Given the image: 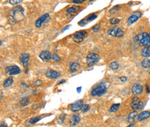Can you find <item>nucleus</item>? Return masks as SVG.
<instances>
[{"mask_svg":"<svg viewBox=\"0 0 150 127\" xmlns=\"http://www.w3.org/2000/svg\"><path fill=\"white\" fill-rule=\"evenodd\" d=\"M69 27H70V26H69H69H66V27H65V29H62V32H63V31H66V30H67V29H69Z\"/></svg>","mask_w":150,"mask_h":127,"instance_id":"79ce46f5","label":"nucleus"},{"mask_svg":"<svg viewBox=\"0 0 150 127\" xmlns=\"http://www.w3.org/2000/svg\"><path fill=\"white\" fill-rule=\"evenodd\" d=\"M5 72L7 75L14 76L21 73V70L17 65H10L5 68Z\"/></svg>","mask_w":150,"mask_h":127,"instance_id":"20e7f679","label":"nucleus"},{"mask_svg":"<svg viewBox=\"0 0 150 127\" xmlns=\"http://www.w3.org/2000/svg\"><path fill=\"white\" fill-rule=\"evenodd\" d=\"M92 31L93 32H98V31H100V24H96L95 26H93L92 27Z\"/></svg>","mask_w":150,"mask_h":127,"instance_id":"c9c22d12","label":"nucleus"},{"mask_svg":"<svg viewBox=\"0 0 150 127\" xmlns=\"http://www.w3.org/2000/svg\"><path fill=\"white\" fill-rule=\"evenodd\" d=\"M52 59L54 61H55V62H59V61H60L61 58L57 54H53L52 56Z\"/></svg>","mask_w":150,"mask_h":127,"instance_id":"f704fd0d","label":"nucleus"},{"mask_svg":"<svg viewBox=\"0 0 150 127\" xmlns=\"http://www.w3.org/2000/svg\"><path fill=\"white\" fill-rule=\"evenodd\" d=\"M141 54L143 57L149 58L150 56V45L146 46L142 49Z\"/></svg>","mask_w":150,"mask_h":127,"instance_id":"6ab92c4d","label":"nucleus"},{"mask_svg":"<svg viewBox=\"0 0 150 127\" xmlns=\"http://www.w3.org/2000/svg\"><path fill=\"white\" fill-rule=\"evenodd\" d=\"M140 46L142 47H146L150 45V34H148V35L144 38H142L140 42H139Z\"/></svg>","mask_w":150,"mask_h":127,"instance_id":"f3484780","label":"nucleus"},{"mask_svg":"<svg viewBox=\"0 0 150 127\" xmlns=\"http://www.w3.org/2000/svg\"><path fill=\"white\" fill-rule=\"evenodd\" d=\"M107 92V88L104 82H102L98 86L94 88L91 91V95L93 97H101L105 94Z\"/></svg>","mask_w":150,"mask_h":127,"instance_id":"f257e3e1","label":"nucleus"},{"mask_svg":"<svg viewBox=\"0 0 150 127\" xmlns=\"http://www.w3.org/2000/svg\"><path fill=\"white\" fill-rule=\"evenodd\" d=\"M132 92L133 94L138 95L143 92V87L140 84H134L132 89Z\"/></svg>","mask_w":150,"mask_h":127,"instance_id":"4468645a","label":"nucleus"},{"mask_svg":"<svg viewBox=\"0 0 150 127\" xmlns=\"http://www.w3.org/2000/svg\"><path fill=\"white\" fill-rule=\"evenodd\" d=\"M150 117V112L146 110V111L142 112L141 113L138 115V122H142L145 119H148Z\"/></svg>","mask_w":150,"mask_h":127,"instance_id":"dca6fc26","label":"nucleus"},{"mask_svg":"<svg viewBox=\"0 0 150 127\" xmlns=\"http://www.w3.org/2000/svg\"><path fill=\"white\" fill-rule=\"evenodd\" d=\"M143 108H144V104H143V102H142V101H140L137 110H142Z\"/></svg>","mask_w":150,"mask_h":127,"instance_id":"e433bc0d","label":"nucleus"},{"mask_svg":"<svg viewBox=\"0 0 150 127\" xmlns=\"http://www.w3.org/2000/svg\"><path fill=\"white\" fill-rule=\"evenodd\" d=\"M142 16V13L139 12V11H136L133 13V15H131L127 20V24L129 26H131L133 24L135 23L136 22H137L138 20V19L141 18Z\"/></svg>","mask_w":150,"mask_h":127,"instance_id":"6e6552de","label":"nucleus"},{"mask_svg":"<svg viewBox=\"0 0 150 127\" xmlns=\"http://www.w3.org/2000/svg\"><path fill=\"white\" fill-rule=\"evenodd\" d=\"M29 99L27 98V97H23V98L21 99L20 100V104L22 106H26L27 105L29 104Z\"/></svg>","mask_w":150,"mask_h":127,"instance_id":"cd10ccee","label":"nucleus"},{"mask_svg":"<svg viewBox=\"0 0 150 127\" xmlns=\"http://www.w3.org/2000/svg\"><path fill=\"white\" fill-rule=\"evenodd\" d=\"M149 74H150V73H149Z\"/></svg>","mask_w":150,"mask_h":127,"instance_id":"de8ad7c7","label":"nucleus"},{"mask_svg":"<svg viewBox=\"0 0 150 127\" xmlns=\"http://www.w3.org/2000/svg\"><path fill=\"white\" fill-rule=\"evenodd\" d=\"M148 35L147 33H142V34H138L137 36H136L134 38V40L135 42H140L142 38H144L145 37H146Z\"/></svg>","mask_w":150,"mask_h":127,"instance_id":"4be33fe9","label":"nucleus"},{"mask_svg":"<svg viewBox=\"0 0 150 127\" xmlns=\"http://www.w3.org/2000/svg\"><path fill=\"white\" fill-rule=\"evenodd\" d=\"M92 1H93V0H90V2H92Z\"/></svg>","mask_w":150,"mask_h":127,"instance_id":"49530a36","label":"nucleus"},{"mask_svg":"<svg viewBox=\"0 0 150 127\" xmlns=\"http://www.w3.org/2000/svg\"><path fill=\"white\" fill-rule=\"evenodd\" d=\"M81 121V116L79 114H73L71 116L69 121V124L71 126H74L75 125L78 124Z\"/></svg>","mask_w":150,"mask_h":127,"instance_id":"ddd939ff","label":"nucleus"},{"mask_svg":"<svg viewBox=\"0 0 150 127\" xmlns=\"http://www.w3.org/2000/svg\"><path fill=\"white\" fill-rule=\"evenodd\" d=\"M137 111H134L131 113L129 115V117H128V122L130 124H133L135 121V118L137 116Z\"/></svg>","mask_w":150,"mask_h":127,"instance_id":"412c9836","label":"nucleus"},{"mask_svg":"<svg viewBox=\"0 0 150 127\" xmlns=\"http://www.w3.org/2000/svg\"><path fill=\"white\" fill-rule=\"evenodd\" d=\"M60 73H59L57 71H55L53 70H49L46 72V76L47 78H51V79H55L60 77Z\"/></svg>","mask_w":150,"mask_h":127,"instance_id":"f8f14e48","label":"nucleus"},{"mask_svg":"<svg viewBox=\"0 0 150 127\" xmlns=\"http://www.w3.org/2000/svg\"><path fill=\"white\" fill-rule=\"evenodd\" d=\"M66 117H67V114L65 113H63V114H61L58 117L57 119V123L59 124H63V122H65V119H66Z\"/></svg>","mask_w":150,"mask_h":127,"instance_id":"b1692460","label":"nucleus"},{"mask_svg":"<svg viewBox=\"0 0 150 127\" xmlns=\"http://www.w3.org/2000/svg\"><path fill=\"white\" fill-rule=\"evenodd\" d=\"M19 60H20L21 62L22 63L24 67H26L27 65H28V62H29V60H30V55L29 54H26V53L22 54L20 55Z\"/></svg>","mask_w":150,"mask_h":127,"instance_id":"2eb2a0df","label":"nucleus"},{"mask_svg":"<svg viewBox=\"0 0 150 127\" xmlns=\"http://www.w3.org/2000/svg\"><path fill=\"white\" fill-rule=\"evenodd\" d=\"M119 68V64L117 62H111L110 65H109V68L111 70H116Z\"/></svg>","mask_w":150,"mask_h":127,"instance_id":"c85d7f7f","label":"nucleus"},{"mask_svg":"<svg viewBox=\"0 0 150 127\" xmlns=\"http://www.w3.org/2000/svg\"><path fill=\"white\" fill-rule=\"evenodd\" d=\"M79 7L78 6H73L72 7H71V8H69L67 10V13H69V14H72V13H76L77 11L79 9Z\"/></svg>","mask_w":150,"mask_h":127,"instance_id":"a878e982","label":"nucleus"},{"mask_svg":"<svg viewBox=\"0 0 150 127\" xmlns=\"http://www.w3.org/2000/svg\"><path fill=\"white\" fill-rule=\"evenodd\" d=\"M39 58L41 60L43 61H49L51 59H52V55L51 54V52L49 51H47V50H44L40 53L39 54Z\"/></svg>","mask_w":150,"mask_h":127,"instance_id":"9b49d317","label":"nucleus"},{"mask_svg":"<svg viewBox=\"0 0 150 127\" xmlns=\"http://www.w3.org/2000/svg\"><path fill=\"white\" fill-rule=\"evenodd\" d=\"M79 64L77 62H72L70 65V72L71 73H74L77 71Z\"/></svg>","mask_w":150,"mask_h":127,"instance_id":"393cba45","label":"nucleus"},{"mask_svg":"<svg viewBox=\"0 0 150 127\" xmlns=\"http://www.w3.org/2000/svg\"><path fill=\"white\" fill-rule=\"evenodd\" d=\"M83 101L82 100H78L73 104L71 105V110L73 112H78L80 110L83 106Z\"/></svg>","mask_w":150,"mask_h":127,"instance_id":"9d476101","label":"nucleus"},{"mask_svg":"<svg viewBox=\"0 0 150 127\" xmlns=\"http://www.w3.org/2000/svg\"><path fill=\"white\" fill-rule=\"evenodd\" d=\"M131 126H134V124H131L128 126V127H131Z\"/></svg>","mask_w":150,"mask_h":127,"instance_id":"a18cd8bd","label":"nucleus"},{"mask_svg":"<svg viewBox=\"0 0 150 127\" xmlns=\"http://www.w3.org/2000/svg\"><path fill=\"white\" fill-rule=\"evenodd\" d=\"M3 98V93H2V91H1V99H2Z\"/></svg>","mask_w":150,"mask_h":127,"instance_id":"c03bdc74","label":"nucleus"},{"mask_svg":"<svg viewBox=\"0 0 150 127\" xmlns=\"http://www.w3.org/2000/svg\"><path fill=\"white\" fill-rule=\"evenodd\" d=\"M81 90H82V88H81V87H79V88H77V91H78V93H80V92H81Z\"/></svg>","mask_w":150,"mask_h":127,"instance_id":"a19ab883","label":"nucleus"},{"mask_svg":"<svg viewBox=\"0 0 150 127\" xmlns=\"http://www.w3.org/2000/svg\"><path fill=\"white\" fill-rule=\"evenodd\" d=\"M86 0H73V3H74L75 4H81L83 3L84 2H85Z\"/></svg>","mask_w":150,"mask_h":127,"instance_id":"4c0bfd02","label":"nucleus"},{"mask_svg":"<svg viewBox=\"0 0 150 127\" xmlns=\"http://www.w3.org/2000/svg\"><path fill=\"white\" fill-rule=\"evenodd\" d=\"M66 83V81L62 80V81H60V83H59V84H61V83Z\"/></svg>","mask_w":150,"mask_h":127,"instance_id":"37998d69","label":"nucleus"},{"mask_svg":"<svg viewBox=\"0 0 150 127\" xmlns=\"http://www.w3.org/2000/svg\"><path fill=\"white\" fill-rule=\"evenodd\" d=\"M23 0H10V4H12L13 6H16V5H18L19 4H20L22 2Z\"/></svg>","mask_w":150,"mask_h":127,"instance_id":"72a5a7b5","label":"nucleus"},{"mask_svg":"<svg viewBox=\"0 0 150 127\" xmlns=\"http://www.w3.org/2000/svg\"><path fill=\"white\" fill-rule=\"evenodd\" d=\"M97 15H96V13H92V14H91L89 16H87V18H85L82 19V20H80L79 22H78V24L80 25V26H85L86 24H87L88 23H89L91 21L94 20L95 19L97 18Z\"/></svg>","mask_w":150,"mask_h":127,"instance_id":"1a4fd4ad","label":"nucleus"},{"mask_svg":"<svg viewBox=\"0 0 150 127\" xmlns=\"http://www.w3.org/2000/svg\"><path fill=\"white\" fill-rule=\"evenodd\" d=\"M120 106V104L112 105L111 108H110V109H109V112H111V113H116V112L118 110Z\"/></svg>","mask_w":150,"mask_h":127,"instance_id":"bb28decb","label":"nucleus"},{"mask_svg":"<svg viewBox=\"0 0 150 127\" xmlns=\"http://www.w3.org/2000/svg\"><path fill=\"white\" fill-rule=\"evenodd\" d=\"M87 34V32L86 31H78L74 34L73 38V42H75V43H80V42L84 40Z\"/></svg>","mask_w":150,"mask_h":127,"instance_id":"423d86ee","label":"nucleus"},{"mask_svg":"<svg viewBox=\"0 0 150 127\" xmlns=\"http://www.w3.org/2000/svg\"><path fill=\"white\" fill-rule=\"evenodd\" d=\"M140 99L138 97H134V99H132V104H131V107L133 110H137L139 103H140Z\"/></svg>","mask_w":150,"mask_h":127,"instance_id":"a211bd4d","label":"nucleus"},{"mask_svg":"<svg viewBox=\"0 0 150 127\" xmlns=\"http://www.w3.org/2000/svg\"><path fill=\"white\" fill-rule=\"evenodd\" d=\"M107 34L109 36L113 37H116V38H122L124 36V32L123 31L120 29L119 27L116 26L113 29H109L107 31Z\"/></svg>","mask_w":150,"mask_h":127,"instance_id":"39448f33","label":"nucleus"},{"mask_svg":"<svg viewBox=\"0 0 150 127\" xmlns=\"http://www.w3.org/2000/svg\"><path fill=\"white\" fill-rule=\"evenodd\" d=\"M41 81L40 80H37L35 81V83H34V85L36 86V87H38V86H41Z\"/></svg>","mask_w":150,"mask_h":127,"instance_id":"58836bf2","label":"nucleus"},{"mask_svg":"<svg viewBox=\"0 0 150 127\" xmlns=\"http://www.w3.org/2000/svg\"><path fill=\"white\" fill-rule=\"evenodd\" d=\"M120 22V20L118 18H112L109 20V22L112 25H116V24H118Z\"/></svg>","mask_w":150,"mask_h":127,"instance_id":"c756f323","label":"nucleus"},{"mask_svg":"<svg viewBox=\"0 0 150 127\" xmlns=\"http://www.w3.org/2000/svg\"><path fill=\"white\" fill-rule=\"evenodd\" d=\"M50 20V15L49 13H46V14H44L43 15L40 17L39 18H38L37 20V21L35 22V25L36 27L37 28H39V27H41L44 23H47L48 21Z\"/></svg>","mask_w":150,"mask_h":127,"instance_id":"0eeeda50","label":"nucleus"},{"mask_svg":"<svg viewBox=\"0 0 150 127\" xmlns=\"http://www.w3.org/2000/svg\"><path fill=\"white\" fill-rule=\"evenodd\" d=\"M13 83V78L12 76H9L8 78H6L5 81L3 83V86L4 88H8L10 87Z\"/></svg>","mask_w":150,"mask_h":127,"instance_id":"aec40b11","label":"nucleus"},{"mask_svg":"<svg viewBox=\"0 0 150 127\" xmlns=\"http://www.w3.org/2000/svg\"><path fill=\"white\" fill-rule=\"evenodd\" d=\"M41 119V117H33V118H32L29 120V123H31V124H35L36 122H37L38 121H39Z\"/></svg>","mask_w":150,"mask_h":127,"instance_id":"473e14b6","label":"nucleus"},{"mask_svg":"<svg viewBox=\"0 0 150 127\" xmlns=\"http://www.w3.org/2000/svg\"><path fill=\"white\" fill-rule=\"evenodd\" d=\"M141 65L145 69H149L150 68V59L149 58H145L141 62Z\"/></svg>","mask_w":150,"mask_h":127,"instance_id":"5701e85b","label":"nucleus"},{"mask_svg":"<svg viewBox=\"0 0 150 127\" xmlns=\"http://www.w3.org/2000/svg\"><path fill=\"white\" fill-rule=\"evenodd\" d=\"M24 9L22 6H18L15 7L12 10L11 13H10V16L13 18L14 20H21L22 18H24Z\"/></svg>","mask_w":150,"mask_h":127,"instance_id":"f03ea898","label":"nucleus"},{"mask_svg":"<svg viewBox=\"0 0 150 127\" xmlns=\"http://www.w3.org/2000/svg\"><path fill=\"white\" fill-rule=\"evenodd\" d=\"M89 109H90L89 105H88V104H84V105H83L82 108L81 109V111H82V113H86V112L89 111Z\"/></svg>","mask_w":150,"mask_h":127,"instance_id":"2f4dec72","label":"nucleus"},{"mask_svg":"<svg viewBox=\"0 0 150 127\" xmlns=\"http://www.w3.org/2000/svg\"><path fill=\"white\" fill-rule=\"evenodd\" d=\"M100 60L99 55L95 53H91L87 55V56L86 58V61L87 64L89 67H92L93 65H95Z\"/></svg>","mask_w":150,"mask_h":127,"instance_id":"7ed1b4c3","label":"nucleus"},{"mask_svg":"<svg viewBox=\"0 0 150 127\" xmlns=\"http://www.w3.org/2000/svg\"><path fill=\"white\" fill-rule=\"evenodd\" d=\"M119 79L120 80L121 82H122V83H124V82H126L127 81V78L126 76H120L119 78Z\"/></svg>","mask_w":150,"mask_h":127,"instance_id":"ea45409f","label":"nucleus"},{"mask_svg":"<svg viewBox=\"0 0 150 127\" xmlns=\"http://www.w3.org/2000/svg\"><path fill=\"white\" fill-rule=\"evenodd\" d=\"M120 6L119 5L115 6H114L113 8H111V9L109 10V13H110V14H113V13H116V11L120 10Z\"/></svg>","mask_w":150,"mask_h":127,"instance_id":"7c9ffc66","label":"nucleus"}]
</instances>
